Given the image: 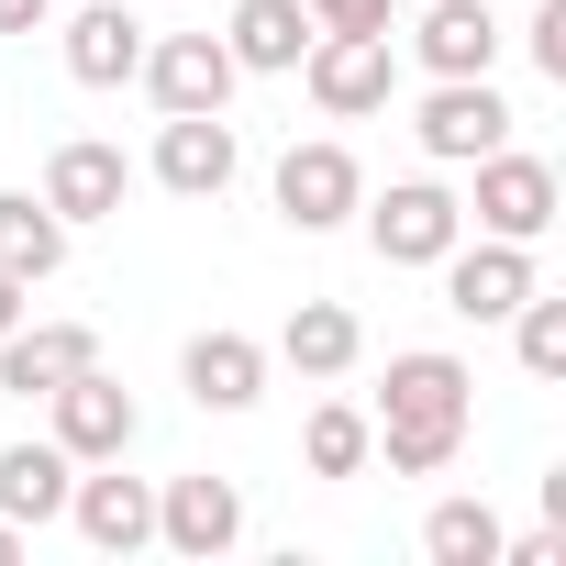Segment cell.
Masks as SVG:
<instances>
[{
	"label": "cell",
	"mask_w": 566,
	"mask_h": 566,
	"mask_svg": "<svg viewBox=\"0 0 566 566\" xmlns=\"http://www.w3.org/2000/svg\"><path fill=\"white\" fill-rule=\"evenodd\" d=\"M301 12H312V34H389L400 0H301Z\"/></svg>",
	"instance_id": "obj_25"
},
{
	"label": "cell",
	"mask_w": 566,
	"mask_h": 566,
	"mask_svg": "<svg viewBox=\"0 0 566 566\" xmlns=\"http://www.w3.org/2000/svg\"><path fill=\"white\" fill-rule=\"evenodd\" d=\"M78 367H101V334L90 323H12V334H0V389H12V400H45L56 378H78Z\"/></svg>",
	"instance_id": "obj_16"
},
{
	"label": "cell",
	"mask_w": 566,
	"mask_h": 566,
	"mask_svg": "<svg viewBox=\"0 0 566 566\" xmlns=\"http://www.w3.org/2000/svg\"><path fill=\"white\" fill-rule=\"evenodd\" d=\"M123 189H134V156L123 145H101V134H67L56 156H45V211L78 233V222H112L123 211Z\"/></svg>",
	"instance_id": "obj_13"
},
{
	"label": "cell",
	"mask_w": 566,
	"mask_h": 566,
	"mask_svg": "<svg viewBox=\"0 0 566 566\" xmlns=\"http://www.w3.org/2000/svg\"><path fill=\"white\" fill-rule=\"evenodd\" d=\"M356 356H367V323H356L345 301H301L290 323H277V345H266V367H301L312 389L356 378Z\"/></svg>",
	"instance_id": "obj_17"
},
{
	"label": "cell",
	"mask_w": 566,
	"mask_h": 566,
	"mask_svg": "<svg viewBox=\"0 0 566 566\" xmlns=\"http://www.w3.org/2000/svg\"><path fill=\"white\" fill-rule=\"evenodd\" d=\"M467 422H478V378H467V356H444V345L389 356V389H378V411H367L389 478H444V467L467 455Z\"/></svg>",
	"instance_id": "obj_1"
},
{
	"label": "cell",
	"mask_w": 566,
	"mask_h": 566,
	"mask_svg": "<svg viewBox=\"0 0 566 566\" xmlns=\"http://www.w3.org/2000/svg\"><path fill=\"white\" fill-rule=\"evenodd\" d=\"M12 555H23V522H0V566H12Z\"/></svg>",
	"instance_id": "obj_30"
},
{
	"label": "cell",
	"mask_w": 566,
	"mask_h": 566,
	"mask_svg": "<svg viewBox=\"0 0 566 566\" xmlns=\"http://www.w3.org/2000/svg\"><path fill=\"white\" fill-rule=\"evenodd\" d=\"M134 90H145L156 112H233L244 67H233V45H222V34H145Z\"/></svg>",
	"instance_id": "obj_6"
},
{
	"label": "cell",
	"mask_w": 566,
	"mask_h": 566,
	"mask_svg": "<svg viewBox=\"0 0 566 566\" xmlns=\"http://www.w3.org/2000/svg\"><path fill=\"white\" fill-rule=\"evenodd\" d=\"M500 566H566V533H522V544L500 533Z\"/></svg>",
	"instance_id": "obj_27"
},
{
	"label": "cell",
	"mask_w": 566,
	"mask_h": 566,
	"mask_svg": "<svg viewBox=\"0 0 566 566\" xmlns=\"http://www.w3.org/2000/svg\"><path fill=\"white\" fill-rule=\"evenodd\" d=\"M156 544L189 555V566L233 555V544H244V489H233V478H167V489H156Z\"/></svg>",
	"instance_id": "obj_12"
},
{
	"label": "cell",
	"mask_w": 566,
	"mask_h": 566,
	"mask_svg": "<svg viewBox=\"0 0 566 566\" xmlns=\"http://www.w3.org/2000/svg\"><path fill=\"white\" fill-rule=\"evenodd\" d=\"M555 211H566V178H555L544 156H522V145H489V156H478V200H467L478 233H500V244H544Z\"/></svg>",
	"instance_id": "obj_4"
},
{
	"label": "cell",
	"mask_w": 566,
	"mask_h": 566,
	"mask_svg": "<svg viewBox=\"0 0 566 566\" xmlns=\"http://www.w3.org/2000/svg\"><path fill=\"white\" fill-rule=\"evenodd\" d=\"M500 12L489 0H422V23H411V56H422V78H489L500 67Z\"/></svg>",
	"instance_id": "obj_15"
},
{
	"label": "cell",
	"mask_w": 566,
	"mask_h": 566,
	"mask_svg": "<svg viewBox=\"0 0 566 566\" xmlns=\"http://www.w3.org/2000/svg\"><path fill=\"white\" fill-rule=\"evenodd\" d=\"M67 478H78V455L56 433L45 444H0V522H23V533L67 522Z\"/></svg>",
	"instance_id": "obj_19"
},
{
	"label": "cell",
	"mask_w": 566,
	"mask_h": 566,
	"mask_svg": "<svg viewBox=\"0 0 566 566\" xmlns=\"http://www.w3.org/2000/svg\"><path fill=\"white\" fill-rule=\"evenodd\" d=\"M511 356H522V378H566V301L555 290H533L511 312Z\"/></svg>",
	"instance_id": "obj_24"
},
{
	"label": "cell",
	"mask_w": 566,
	"mask_h": 566,
	"mask_svg": "<svg viewBox=\"0 0 566 566\" xmlns=\"http://www.w3.org/2000/svg\"><path fill=\"white\" fill-rule=\"evenodd\" d=\"M356 222H367L378 266H444V244L467 233V200H455L444 178H389V189L356 200Z\"/></svg>",
	"instance_id": "obj_2"
},
{
	"label": "cell",
	"mask_w": 566,
	"mask_h": 566,
	"mask_svg": "<svg viewBox=\"0 0 566 566\" xmlns=\"http://www.w3.org/2000/svg\"><path fill=\"white\" fill-rule=\"evenodd\" d=\"M56 56H67V78H78V90H123V78L145 67V23L123 12V0H78L67 34H56Z\"/></svg>",
	"instance_id": "obj_18"
},
{
	"label": "cell",
	"mask_w": 566,
	"mask_h": 566,
	"mask_svg": "<svg viewBox=\"0 0 566 566\" xmlns=\"http://www.w3.org/2000/svg\"><path fill=\"white\" fill-rule=\"evenodd\" d=\"M178 389H189L200 411H255V400H266V345L233 334V323H211V334L178 345Z\"/></svg>",
	"instance_id": "obj_14"
},
{
	"label": "cell",
	"mask_w": 566,
	"mask_h": 566,
	"mask_svg": "<svg viewBox=\"0 0 566 566\" xmlns=\"http://www.w3.org/2000/svg\"><path fill=\"white\" fill-rule=\"evenodd\" d=\"M222 45H233L244 78H290V67L312 56V12H301V0H233Z\"/></svg>",
	"instance_id": "obj_20"
},
{
	"label": "cell",
	"mask_w": 566,
	"mask_h": 566,
	"mask_svg": "<svg viewBox=\"0 0 566 566\" xmlns=\"http://www.w3.org/2000/svg\"><path fill=\"white\" fill-rule=\"evenodd\" d=\"M290 78L312 90L323 123H367V112L400 101V56H389V34H312V56H301Z\"/></svg>",
	"instance_id": "obj_3"
},
{
	"label": "cell",
	"mask_w": 566,
	"mask_h": 566,
	"mask_svg": "<svg viewBox=\"0 0 566 566\" xmlns=\"http://www.w3.org/2000/svg\"><path fill=\"white\" fill-rule=\"evenodd\" d=\"M500 533H511V522H500L489 500H467V489L422 511V555H433V566H500Z\"/></svg>",
	"instance_id": "obj_23"
},
{
	"label": "cell",
	"mask_w": 566,
	"mask_h": 566,
	"mask_svg": "<svg viewBox=\"0 0 566 566\" xmlns=\"http://www.w3.org/2000/svg\"><path fill=\"white\" fill-rule=\"evenodd\" d=\"M511 101H500V78H433L422 90V112H411V134H422V156L433 167H478L489 145H511Z\"/></svg>",
	"instance_id": "obj_7"
},
{
	"label": "cell",
	"mask_w": 566,
	"mask_h": 566,
	"mask_svg": "<svg viewBox=\"0 0 566 566\" xmlns=\"http://www.w3.org/2000/svg\"><path fill=\"white\" fill-rule=\"evenodd\" d=\"M533 67L566 90V0H533Z\"/></svg>",
	"instance_id": "obj_26"
},
{
	"label": "cell",
	"mask_w": 566,
	"mask_h": 566,
	"mask_svg": "<svg viewBox=\"0 0 566 566\" xmlns=\"http://www.w3.org/2000/svg\"><path fill=\"white\" fill-rule=\"evenodd\" d=\"M56 23V0H0V34H45Z\"/></svg>",
	"instance_id": "obj_28"
},
{
	"label": "cell",
	"mask_w": 566,
	"mask_h": 566,
	"mask_svg": "<svg viewBox=\"0 0 566 566\" xmlns=\"http://www.w3.org/2000/svg\"><path fill=\"white\" fill-rule=\"evenodd\" d=\"M0 266H12L23 290H45L67 266V222L45 211V189H0Z\"/></svg>",
	"instance_id": "obj_21"
},
{
	"label": "cell",
	"mask_w": 566,
	"mask_h": 566,
	"mask_svg": "<svg viewBox=\"0 0 566 566\" xmlns=\"http://www.w3.org/2000/svg\"><path fill=\"white\" fill-rule=\"evenodd\" d=\"M23 312H34V290H23V277H12V266H0V334H12Z\"/></svg>",
	"instance_id": "obj_29"
},
{
	"label": "cell",
	"mask_w": 566,
	"mask_h": 566,
	"mask_svg": "<svg viewBox=\"0 0 566 566\" xmlns=\"http://www.w3.org/2000/svg\"><path fill=\"white\" fill-rule=\"evenodd\" d=\"M233 167H244V145H233L222 112H156V156H145V178H156L167 200H222Z\"/></svg>",
	"instance_id": "obj_10"
},
{
	"label": "cell",
	"mask_w": 566,
	"mask_h": 566,
	"mask_svg": "<svg viewBox=\"0 0 566 566\" xmlns=\"http://www.w3.org/2000/svg\"><path fill=\"white\" fill-rule=\"evenodd\" d=\"M301 467H312V478H367V467H378L367 400H312V422H301Z\"/></svg>",
	"instance_id": "obj_22"
},
{
	"label": "cell",
	"mask_w": 566,
	"mask_h": 566,
	"mask_svg": "<svg viewBox=\"0 0 566 566\" xmlns=\"http://www.w3.org/2000/svg\"><path fill=\"white\" fill-rule=\"evenodd\" d=\"M277 222H290V233H345L356 222V200H367V167L334 145V134H312V145H290V156H277Z\"/></svg>",
	"instance_id": "obj_5"
},
{
	"label": "cell",
	"mask_w": 566,
	"mask_h": 566,
	"mask_svg": "<svg viewBox=\"0 0 566 566\" xmlns=\"http://www.w3.org/2000/svg\"><path fill=\"white\" fill-rule=\"evenodd\" d=\"M45 433H56L78 467H101V455H134L145 411H134V389H123L112 367H78V378H56V389H45Z\"/></svg>",
	"instance_id": "obj_8"
},
{
	"label": "cell",
	"mask_w": 566,
	"mask_h": 566,
	"mask_svg": "<svg viewBox=\"0 0 566 566\" xmlns=\"http://www.w3.org/2000/svg\"><path fill=\"white\" fill-rule=\"evenodd\" d=\"M533 290H544L533 244H500V233H478V244L455 233V244H444V312H455V323H511Z\"/></svg>",
	"instance_id": "obj_9"
},
{
	"label": "cell",
	"mask_w": 566,
	"mask_h": 566,
	"mask_svg": "<svg viewBox=\"0 0 566 566\" xmlns=\"http://www.w3.org/2000/svg\"><path fill=\"white\" fill-rule=\"evenodd\" d=\"M67 522L90 555H145L156 544V478H123V455H101L67 478Z\"/></svg>",
	"instance_id": "obj_11"
}]
</instances>
